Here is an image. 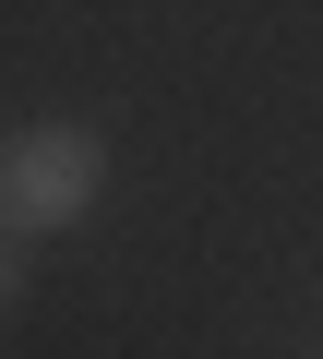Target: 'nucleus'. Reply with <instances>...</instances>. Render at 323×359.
<instances>
[{
	"label": "nucleus",
	"instance_id": "obj_2",
	"mask_svg": "<svg viewBox=\"0 0 323 359\" xmlns=\"http://www.w3.org/2000/svg\"><path fill=\"white\" fill-rule=\"evenodd\" d=\"M25 311V252H13V228H0V323Z\"/></svg>",
	"mask_w": 323,
	"mask_h": 359
},
{
	"label": "nucleus",
	"instance_id": "obj_1",
	"mask_svg": "<svg viewBox=\"0 0 323 359\" xmlns=\"http://www.w3.org/2000/svg\"><path fill=\"white\" fill-rule=\"evenodd\" d=\"M108 192V132L84 120H13L0 132V228H84Z\"/></svg>",
	"mask_w": 323,
	"mask_h": 359
}]
</instances>
